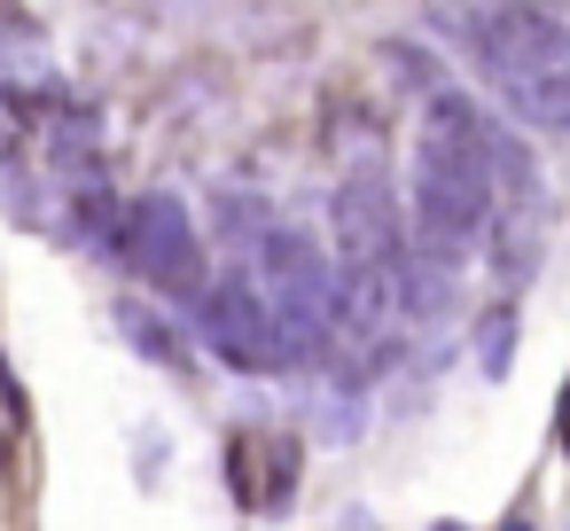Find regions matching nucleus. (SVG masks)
<instances>
[{"label":"nucleus","instance_id":"obj_4","mask_svg":"<svg viewBox=\"0 0 570 531\" xmlns=\"http://www.w3.org/2000/svg\"><path fill=\"white\" fill-rule=\"evenodd\" d=\"M196 313H204V336H212V352H219L227 367H274V360H282V321H274L258 274H219V282H204Z\"/></svg>","mask_w":570,"mask_h":531},{"label":"nucleus","instance_id":"obj_9","mask_svg":"<svg viewBox=\"0 0 570 531\" xmlns=\"http://www.w3.org/2000/svg\"><path fill=\"white\" fill-rule=\"evenodd\" d=\"M9 461H17V437H9V430H0V476H9Z\"/></svg>","mask_w":570,"mask_h":531},{"label":"nucleus","instance_id":"obj_7","mask_svg":"<svg viewBox=\"0 0 570 531\" xmlns=\"http://www.w3.org/2000/svg\"><path fill=\"white\" fill-rule=\"evenodd\" d=\"M476 367H484L492 383L515 367V305H492V313L476 321Z\"/></svg>","mask_w":570,"mask_h":531},{"label":"nucleus","instance_id":"obj_2","mask_svg":"<svg viewBox=\"0 0 570 531\" xmlns=\"http://www.w3.org/2000/svg\"><path fill=\"white\" fill-rule=\"evenodd\" d=\"M250 266H258V289L282 321V352H321L336 336V274H328L321 243L289 219H266L250 235Z\"/></svg>","mask_w":570,"mask_h":531},{"label":"nucleus","instance_id":"obj_3","mask_svg":"<svg viewBox=\"0 0 570 531\" xmlns=\"http://www.w3.org/2000/svg\"><path fill=\"white\" fill-rule=\"evenodd\" d=\"M110 250L134 282H149L157 297H204V243L180 196H134L126 219L110 227Z\"/></svg>","mask_w":570,"mask_h":531},{"label":"nucleus","instance_id":"obj_10","mask_svg":"<svg viewBox=\"0 0 570 531\" xmlns=\"http://www.w3.org/2000/svg\"><path fill=\"white\" fill-rule=\"evenodd\" d=\"M430 531H461V523H430Z\"/></svg>","mask_w":570,"mask_h":531},{"label":"nucleus","instance_id":"obj_1","mask_svg":"<svg viewBox=\"0 0 570 531\" xmlns=\"http://www.w3.org/2000/svg\"><path fill=\"white\" fill-rule=\"evenodd\" d=\"M461 40L515 118L570 134V24H554L539 0H508V9H461Z\"/></svg>","mask_w":570,"mask_h":531},{"label":"nucleus","instance_id":"obj_5","mask_svg":"<svg viewBox=\"0 0 570 531\" xmlns=\"http://www.w3.org/2000/svg\"><path fill=\"white\" fill-rule=\"evenodd\" d=\"M336 235H344V266H367V274H391L406 266V243H399V212H391V188L375 173L344 180L336 196Z\"/></svg>","mask_w":570,"mask_h":531},{"label":"nucleus","instance_id":"obj_8","mask_svg":"<svg viewBox=\"0 0 570 531\" xmlns=\"http://www.w3.org/2000/svg\"><path fill=\"white\" fill-rule=\"evenodd\" d=\"M554 445H562V461H570V383H562V399H554Z\"/></svg>","mask_w":570,"mask_h":531},{"label":"nucleus","instance_id":"obj_6","mask_svg":"<svg viewBox=\"0 0 570 531\" xmlns=\"http://www.w3.org/2000/svg\"><path fill=\"white\" fill-rule=\"evenodd\" d=\"M453 250H430L422 243V258L414 266H399V289H406V313L414 321H438L445 305H453V266H445Z\"/></svg>","mask_w":570,"mask_h":531},{"label":"nucleus","instance_id":"obj_11","mask_svg":"<svg viewBox=\"0 0 570 531\" xmlns=\"http://www.w3.org/2000/svg\"><path fill=\"white\" fill-rule=\"evenodd\" d=\"M508 531H531V523H508Z\"/></svg>","mask_w":570,"mask_h":531}]
</instances>
